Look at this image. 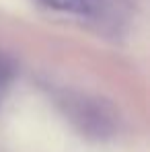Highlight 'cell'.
Listing matches in <instances>:
<instances>
[{
	"mask_svg": "<svg viewBox=\"0 0 150 152\" xmlns=\"http://www.w3.org/2000/svg\"><path fill=\"white\" fill-rule=\"evenodd\" d=\"M10 72H12V70H10V66L6 64V60H4V58H0V88H2V86L8 82Z\"/></svg>",
	"mask_w": 150,
	"mask_h": 152,
	"instance_id": "2",
	"label": "cell"
},
{
	"mask_svg": "<svg viewBox=\"0 0 150 152\" xmlns=\"http://www.w3.org/2000/svg\"><path fill=\"white\" fill-rule=\"evenodd\" d=\"M48 6L64 10V12H76V15H84L91 10V2L89 0H43Z\"/></svg>",
	"mask_w": 150,
	"mask_h": 152,
	"instance_id": "1",
	"label": "cell"
}]
</instances>
